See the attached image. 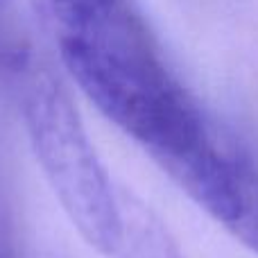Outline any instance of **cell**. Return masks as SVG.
<instances>
[{
  "label": "cell",
  "mask_w": 258,
  "mask_h": 258,
  "mask_svg": "<svg viewBox=\"0 0 258 258\" xmlns=\"http://www.w3.org/2000/svg\"><path fill=\"white\" fill-rule=\"evenodd\" d=\"M61 59L104 118L165 168L215 132L163 61L129 0H48Z\"/></svg>",
  "instance_id": "1"
},
{
  "label": "cell",
  "mask_w": 258,
  "mask_h": 258,
  "mask_svg": "<svg viewBox=\"0 0 258 258\" xmlns=\"http://www.w3.org/2000/svg\"><path fill=\"white\" fill-rule=\"evenodd\" d=\"M25 125L36 159L84 242L104 256L125 245V215L68 91L36 73L25 93Z\"/></svg>",
  "instance_id": "2"
},
{
  "label": "cell",
  "mask_w": 258,
  "mask_h": 258,
  "mask_svg": "<svg viewBox=\"0 0 258 258\" xmlns=\"http://www.w3.org/2000/svg\"><path fill=\"white\" fill-rule=\"evenodd\" d=\"M163 170L200 209L258 256V170L240 147L213 132L195 152Z\"/></svg>",
  "instance_id": "3"
}]
</instances>
